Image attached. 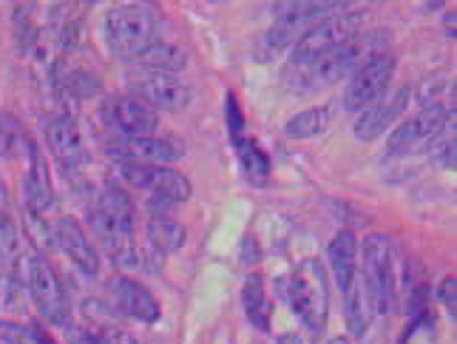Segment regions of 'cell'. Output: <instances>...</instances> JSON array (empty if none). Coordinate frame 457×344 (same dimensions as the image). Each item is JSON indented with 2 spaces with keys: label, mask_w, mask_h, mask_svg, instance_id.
Wrapping results in <instances>:
<instances>
[{
  "label": "cell",
  "mask_w": 457,
  "mask_h": 344,
  "mask_svg": "<svg viewBox=\"0 0 457 344\" xmlns=\"http://www.w3.org/2000/svg\"><path fill=\"white\" fill-rule=\"evenodd\" d=\"M287 302L310 333H324L329 319V276L319 259L298 262L287 276Z\"/></svg>",
  "instance_id": "obj_1"
},
{
  "label": "cell",
  "mask_w": 457,
  "mask_h": 344,
  "mask_svg": "<svg viewBox=\"0 0 457 344\" xmlns=\"http://www.w3.org/2000/svg\"><path fill=\"white\" fill-rule=\"evenodd\" d=\"M160 40V18L156 12L139 4H125L108 12L105 46L120 60H137L151 43Z\"/></svg>",
  "instance_id": "obj_2"
},
{
  "label": "cell",
  "mask_w": 457,
  "mask_h": 344,
  "mask_svg": "<svg viewBox=\"0 0 457 344\" xmlns=\"http://www.w3.org/2000/svg\"><path fill=\"white\" fill-rule=\"evenodd\" d=\"M23 285L31 305L37 307V313L57 327L71 324V313H69V299L66 290H62V281L57 279L54 268L43 259L40 250H29L23 256Z\"/></svg>",
  "instance_id": "obj_3"
},
{
  "label": "cell",
  "mask_w": 457,
  "mask_h": 344,
  "mask_svg": "<svg viewBox=\"0 0 457 344\" xmlns=\"http://www.w3.org/2000/svg\"><path fill=\"white\" fill-rule=\"evenodd\" d=\"M364 290L375 316H386L395 307V250L384 233H370L364 239Z\"/></svg>",
  "instance_id": "obj_4"
},
{
  "label": "cell",
  "mask_w": 457,
  "mask_h": 344,
  "mask_svg": "<svg viewBox=\"0 0 457 344\" xmlns=\"http://www.w3.org/2000/svg\"><path fill=\"white\" fill-rule=\"evenodd\" d=\"M122 180L129 182L137 191H145L151 199V208H156V214H162L170 206H179V202H187L194 194L191 180L179 171H173L168 165H151V163H122Z\"/></svg>",
  "instance_id": "obj_5"
},
{
  "label": "cell",
  "mask_w": 457,
  "mask_h": 344,
  "mask_svg": "<svg viewBox=\"0 0 457 344\" xmlns=\"http://www.w3.org/2000/svg\"><path fill=\"white\" fill-rule=\"evenodd\" d=\"M378 55L375 52V40L372 38H353L350 43L338 46V49L327 52L324 57L312 60L310 66H302V69H293L295 71V80L298 83H307L304 88L312 91V88H327V86H336L341 80H346L361 63L367 57Z\"/></svg>",
  "instance_id": "obj_6"
},
{
  "label": "cell",
  "mask_w": 457,
  "mask_h": 344,
  "mask_svg": "<svg viewBox=\"0 0 457 344\" xmlns=\"http://www.w3.org/2000/svg\"><path fill=\"white\" fill-rule=\"evenodd\" d=\"M361 26H364V14L346 9L341 14H329L319 26H312L307 35L293 46L290 55V69H302L310 66L312 60L324 57L327 52L338 49V46L350 43L353 38L361 35Z\"/></svg>",
  "instance_id": "obj_7"
},
{
  "label": "cell",
  "mask_w": 457,
  "mask_h": 344,
  "mask_svg": "<svg viewBox=\"0 0 457 344\" xmlns=\"http://www.w3.org/2000/svg\"><path fill=\"white\" fill-rule=\"evenodd\" d=\"M329 14L333 12L315 9L312 4H307V0H287L285 9H281V14L276 18V23L267 29V35L262 38V46H259L262 63L281 55L285 49H293L312 26H319L324 18H329Z\"/></svg>",
  "instance_id": "obj_8"
},
{
  "label": "cell",
  "mask_w": 457,
  "mask_h": 344,
  "mask_svg": "<svg viewBox=\"0 0 457 344\" xmlns=\"http://www.w3.org/2000/svg\"><path fill=\"white\" fill-rule=\"evenodd\" d=\"M454 122V105L449 103H423V108L403 122H398V129H392L386 139V154H412L420 146L432 143V139Z\"/></svg>",
  "instance_id": "obj_9"
},
{
  "label": "cell",
  "mask_w": 457,
  "mask_h": 344,
  "mask_svg": "<svg viewBox=\"0 0 457 344\" xmlns=\"http://www.w3.org/2000/svg\"><path fill=\"white\" fill-rule=\"evenodd\" d=\"M392 77H395V57L386 52H378L367 57L350 74V83L344 88V108L346 112H361L378 97H384Z\"/></svg>",
  "instance_id": "obj_10"
},
{
  "label": "cell",
  "mask_w": 457,
  "mask_h": 344,
  "mask_svg": "<svg viewBox=\"0 0 457 344\" xmlns=\"http://www.w3.org/2000/svg\"><path fill=\"white\" fill-rule=\"evenodd\" d=\"M409 100H412V91L398 88L392 94H384V97H378L367 108H361L355 122H353L355 139H361V143H372V139L384 137L389 129H395L398 120L406 114Z\"/></svg>",
  "instance_id": "obj_11"
},
{
  "label": "cell",
  "mask_w": 457,
  "mask_h": 344,
  "mask_svg": "<svg viewBox=\"0 0 457 344\" xmlns=\"http://www.w3.org/2000/svg\"><path fill=\"white\" fill-rule=\"evenodd\" d=\"M134 97L148 103L154 112H182L191 103V86H187L179 74H165V71H143L134 77Z\"/></svg>",
  "instance_id": "obj_12"
},
{
  "label": "cell",
  "mask_w": 457,
  "mask_h": 344,
  "mask_svg": "<svg viewBox=\"0 0 457 344\" xmlns=\"http://www.w3.org/2000/svg\"><path fill=\"white\" fill-rule=\"evenodd\" d=\"M52 239L57 242V248L71 259V264H77L86 276H97L100 273V254L97 248L91 245L88 233L83 231V225L77 222L74 216H60L52 225Z\"/></svg>",
  "instance_id": "obj_13"
},
{
  "label": "cell",
  "mask_w": 457,
  "mask_h": 344,
  "mask_svg": "<svg viewBox=\"0 0 457 344\" xmlns=\"http://www.w3.org/2000/svg\"><path fill=\"white\" fill-rule=\"evenodd\" d=\"M105 120H108V129H114L122 139L148 137L156 131V125H160V117H156L154 108L139 97H134V94H129V97H117L112 105H108Z\"/></svg>",
  "instance_id": "obj_14"
},
{
  "label": "cell",
  "mask_w": 457,
  "mask_h": 344,
  "mask_svg": "<svg viewBox=\"0 0 457 344\" xmlns=\"http://www.w3.org/2000/svg\"><path fill=\"white\" fill-rule=\"evenodd\" d=\"M46 143H49V151L57 156V163L66 171H80L88 160L83 134L77 129V120L71 114H60L49 122Z\"/></svg>",
  "instance_id": "obj_15"
},
{
  "label": "cell",
  "mask_w": 457,
  "mask_h": 344,
  "mask_svg": "<svg viewBox=\"0 0 457 344\" xmlns=\"http://www.w3.org/2000/svg\"><path fill=\"white\" fill-rule=\"evenodd\" d=\"M23 199L26 208L35 214H46L54 206V185L49 177V165H46L43 154L35 148V143L29 146V168H26V180H23Z\"/></svg>",
  "instance_id": "obj_16"
},
{
  "label": "cell",
  "mask_w": 457,
  "mask_h": 344,
  "mask_svg": "<svg viewBox=\"0 0 457 344\" xmlns=\"http://www.w3.org/2000/svg\"><path fill=\"white\" fill-rule=\"evenodd\" d=\"M114 156H120L122 163H151V165H168L173 160H179L182 148L168 143L160 137H129L122 143L114 146Z\"/></svg>",
  "instance_id": "obj_17"
},
{
  "label": "cell",
  "mask_w": 457,
  "mask_h": 344,
  "mask_svg": "<svg viewBox=\"0 0 457 344\" xmlns=\"http://www.w3.org/2000/svg\"><path fill=\"white\" fill-rule=\"evenodd\" d=\"M329 268H333L336 285L344 293L358 279V237L353 231H338L327 248Z\"/></svg>",
  "instance_id": "obj_18"
},
{
  "label": "cell",
  "mask_w": 457,
  "mask_h": 344,
  "mask_svg": "<svg viewBox=\"0 0 457 344\" xmlns=\"http://www.w3.org/2000/svg\"><path fill=\"white\" fill-rule=\"evenodd\" d=\"M117 305H120V310H125V316H131V319L143 322V324H154V322H160V316H162L160 302L154 299L148 288H143L134 279H120L117 281Z\"/></svg>",
  "instance_id": "obj_19"
},
{
  "label": "cell",
  "mask_w": 457,
  "mask_h": 344,
  "mask_svg": "<svg viewBox=\"0 0 457 344\" xmlns=\"http://www.w3.org/2000/svg\"><path fill=\"white\" fill-rule=\"evenodd\" d=\"M242 307L250 324L259 327V331H270V319H273V307L267 302V288H264V276L262 273H250L242 285Z\"/></svg>",
  "instance_id": "obj_20"
},
{
  "label": "cell",
  "mask_w": 457,
  "mask_h": 344,
  "mask_svg": "<svg viewBox=\"0 0 457 344\" xmlns=\"http://www.w3.org/2000/svg\"><path fill=\"white\" fill-rule=\"evenodd\" d=\"M344 316H346V327H350V333L355 339H364L367 331H370V322H372V305H370V296L364 290V281H361V273L358 279L353 281L350 288L344 290Z\"/></svg>",
  "instance_id": "obj_21"
},
{
  "label": "cell",
  "mask_w": 457,
  "mask_h": 344,
  "mask_svg": "<svg viewBox=\"0 0 457 344\" xmlns=\"http://www.w3.org/2000/svg\"><path fill=\"white\" fill-rule=\"evenodd\" d=\"M139 66L148 71H165V74H179L182 69H187V52L179 49L177 43H165L156 40L151 43L148 49L137 57Z\"/></svg>",
  "instance_id": "obj_22"
},
{
  "label": "cell",
  "mask_w": 457,
  "mask_h": 344,
  "mask_svg": "<svg viewBox=\"0 0 457 344\" xmlns=\"http://www.w3.org/2000/svg\"><path fill=\"white\" fill-rule=\"evenodd\" d=\"M233 148L239 154L242 168H245V177L253 182V185H264L270 180V156L262 151V146L256 143L253 137H233Z\"/></svg>",
  "instance_id": "obj_23"
},
{
  "label": "cell",
  "mask_w": 457,
  "mask_h": 344,
  "mask_svg": "<svg viewBox=\"0 0 457 344\" xmlns=\"http://www.w3.org/2000/svg\"><path fill=\"white\" fill-rule=\"evenodd\" d=\"M185 245V228L168 214H154L148 219V248L154 254H173Z\"/></svg>",
  "instance_id": "obj_24"
},
{
  "label": "cell",
  "mask_w": 457,
  "mask_h": 344,
  "mask_svg": "<svg viewBox=\"0 0 457 344\" xmlns=\"http://www.w3.org/2000/svg\"><path fill=\"white\" fill-rule=\"evenodd\" d=\"M329 125H333V105H315L285 122V137L312 139V137H321Z\"/></svg>",
  "instance_id": "obj_25"
},
{
  "label": "cell",
  "mask_w": 457,
  "mask_h": 344,
  "mask_svg": "<svg viewBox=\"0 0 457 344\" xmlns=\"http://www.w3.org/2000/svg\"><path fill=\"white\" fill-rule=\"evenodd\" d=\"M31 139L26 137L21 120L0 108V156H14V154H29Z\"/></svg>",
  "instance_id": "obj_26"
},
{
  "label": "cell",
  "mask_w": 457,
  "mask_h": 344,
  "mask_svg": "<svg viewBox=\"0 0 457 344\" xmlns=\"http://www.w3.org/2000/svg\"><path fill=\"white\" fill-rule=\"evenodd\" d=\"M18 254H21L18 228H14V222L6 216V211H0V264L9 268V264H14V259H18Z\"/></svg>",
  "instance_id": "obj_27"
},
{
  "label": "cell",
  "mask_w": 457,
  "mask_h": 344,
  "mask_svg": "<svg viewBox=\"0 0 457 344\" xmlns=\"http://www.w3.org/2000/svg\"><path fill=\"white\" fill-rule=\"evenodd\" d=\"M225 122H228V131H230V139L233 137H242L247 134V122H245V114H242V108H239V100H236V94L230 91L228 94V100H225Z\"/></svg>",
  "instance_id": "obj_28"
},
{
  "label": "cell",
  "mask_w": 457,
  "mask_h": 344,
  "mask_svg": "<svg viewBox=\"0 0 457 344\" xmlns=\"http://www.w3.org/2000/svg\"><path fill=\"white\" fill-rule=\"evenodd\" d=\"M0 341L6 344H35V333H29L18 322H0Z\"/></svg>",
  "instance_id": "obj_29"
},
{
  "label": "cell",
  "mask_w": 457,
  "mask_h": 344,
  "mask_svg": "<svg viewBox=\"0 0 457 344\" xmlns=\"http://www.w3.org/2000/svg\"><path fill=\"white\" fill-rule=\"evenodd\" d=\"M437 296H440V305L446 307V313H449L452 322H454V310H457V279H454V273L440 281Z\"/></svg>",
  "instance_id": "obj_30"
},
{
  "label": "cell",
  "mask_w": 457,
  "mask_h": 344,
  "mask_svg": "<svg viewBox=\"0 0 457 344\" xmlns=\"http://www.w3.org/2000/svg\"><path fill=\"white\" fill-rule=\"evenodd\" d=\"M94 344H137V339L120 327H103V331H94Z\"/></svg>",
  "instance_id": "obj_31"
},
{
  "label": "cell",
  "mask_w": 457,
  "mask_h": 344,
  "mask_svg": "<svg viewBox=\"0 0 457 344\" xmlns=\"http://www.w3.org/2000/svg\"><path fill=\"white\" fill-rule=\"evenodd\" d=\"M307 4H312L315 9H327V12H336V9H341V4H344V0H307Z\"/></svg>",
  "instance_id": "obj_32"
},
{
  "label": "cell",
  "mask_w": 457,
  "mask_h": 344,
  "mask_svg": "<svg viewBox=\"0 0 457 344\" xmlns=\"http://www.w3.org/2000/svg\"><path fill=\"white\" fill-rule=\"evenodd\" d=\"M278 344H304V339L298 333H285V336H278Z\"/></svg>",
  "instance_id": "obj_33"
},
{
  "label": "cell",
  "mask_w": 457,
  "mask_h": 344,
  "mask_svg": "<svg viewBox=\"0 0 457 344\" xmlns=\"http://www.w3.org/2000/svg\"><path fill=\"white\" fill-rule=\"evenodd\" d=\"M444 29L454 38V12H446V14H444Z\"/></svg>",
  "instance_id": "obj_34"
},
{
  "label": "cell",
  "mask_w": 457,
  "mask_h": 344,
  "mask_svg": "<svg viewBox=\"0 0 457 344\" xmlns=\"http://www.w3.org/2000/svg\"><path fill=\"white\" fill-rule=\"evenodd\" d=\"M327 344H353L350 339H346V336H336V339H329Z\"/></svg>",
  "instance_id": "obj_35"
},
{
  "label": "cell",
  "mask_w": 457,
  "mask_h": 344,
  "mask_svg": "<svg viewBox=\"0 0 457 344\" xmlns=\"http://www.w3.org/2000/svg\"><path fill=\"white\" fill-rule=\"evenodd\" d=\"M4 206H6V188L0 182V211H4Z\"/></svg>",
  "instance_id": "obj_36"
}]
</instances>
